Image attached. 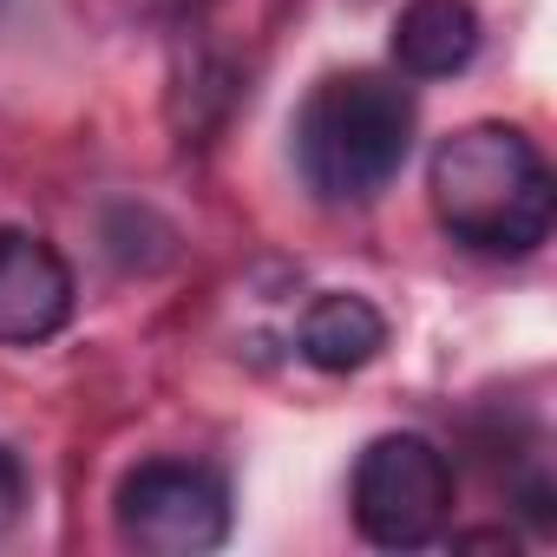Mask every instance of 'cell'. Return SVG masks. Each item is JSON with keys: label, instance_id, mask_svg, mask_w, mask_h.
Listing matches in <instances>:
<instances>
[{"label": "cell", "instance_id": "cell-1", "mask_svg": "<svg viewBox=\"0 0 557 557\" xmlns=\"http://www.w3.org/2000/svg\"><path fill=\"white\" fill-rule=\"evenodd\" d=\"M426 197L440 230L479 256H531L550 243L557 223V184L537 138L498 119L440 138L426 164Z\"/></svg>", "mask_w": 557, "mask_h": 557}, {"label": "cell", "instance_id": "cell-2", "mask_svg": "<svg viewBox=\"0 0 557 557\" xmlns=\"http://www.w3.org/2000/svg\"><path fill=\"white\" fill-rule=\"evenodd\" d=\"M420 106L394 73H329L296 112V164L322 203H374L407 151H413Z\"/></svg>", "mask_w": 557, "mask_h": 557}, {"label": "cell", "instance_id": "cell-3", "mask_svg": "<svg viewBox=\"0 0 557 557\" xmlns=\"http://www.w3.org/2000/svg\"><path fill=\"white\" fill-rule=\"evenodd\" d=\"M453 459L426 433H381L361 446L355 479H348V511L355 531L381 550H420L446 531L453 518Z\"/></svg>", "mask_w": 557, "mask_h": 557}, {"label": "cell", "instance_id": "cell-4", "mask_svg": "<svg viewBox=\"0 0 557 557\" xmlns=\"http://www.w3.org/2000/svg\"><path fill=\"white\" fill-rule=\"evenodd\" d=\"M119 537L151 557H203L230 537V485L197 459H145L112 498Z\"/></svg>", "mask_w": 557, "mask_h": 557}, {"label": "cell", "instance_id": "cell-5", "mask_svg": "<svg viewBox=\"0 0 557 557\" xmlns=\"http://www.w3.org/2000/svg\"><path fill=\"white\" fill-rule=\"evenodd\" d=\"M73 302H79L73 262L47 236L0 223V348L53 342L73 322Z\"/></svg>", "mask_w": 557, "mask_h": 557}, {"label": "cell", "instance_id": "cell-6", "mask_svg": "<svg viewBox=\"0 0 557 557\" xmlns=\"http://www.w3.org/2000/svg\"><path fill=\"white\" fill-rule=\"evenodd\" d=\"M479 53V8L472 0H407L394 21V66L407 79H453Z\"/></svg>", "mask_w": 557, "mask_h": 557}, {"label": "cell", "instance_id": "cell-7", "mask_svg": "<svg viewBox=\"0 0 557 557\" xmlns=\"http://www.w3.org/2000/svg\"><path fill=\"white\" fill-rule=\"evenodd\" d=\"M296 348L309 368L322 374H361L381 348H387V315L355 296V289H335V296H315L302 309V329H296Z\"/></svg>", "mask_w": 557, "mask_h": 557}, {"label": "cell", "instance_id": "cell-8", "mask_svg": "<svg viewBox=\"0 0 557 557\" xmlns=\"http://www.w3.org/2000/svg\"><path fill=\"white\" fill-rule=\"evenodd\" d=\"M21 511H27V472H21V459L8 446H0V531H14Z\"/></svg>", "mask_w": 557, "mask_h": 557}]
</instances>
